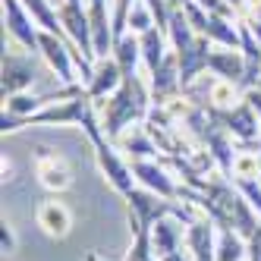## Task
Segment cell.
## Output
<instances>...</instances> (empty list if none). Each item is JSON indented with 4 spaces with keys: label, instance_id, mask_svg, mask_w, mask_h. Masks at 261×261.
<instances>
[{
    "label": "cell",
    "instance_id": "cell-13",
    "mask_svg": "<svg viewBox=\"0 0 261 261\" xmlns=\"http://www.w3.org/2000/svg\"><path fill=\"white\" fill-rule=\"evenodd\" d=\"M208 69L214 72V79H227L233 85H239L242 91L249 88L246 82V60H242V50L236 47H211V57H208Z\"/></svg>",
    "mask_w": 261,
    "mask_h": 261
},
{
    "label": "cell",
    "instance_id": "cell-33",
    "mask_svg": "<svg viewBox=\"0 0 261 261\" xmlns=\"http://www.w3.org/2000/svg\"><path fill=\"white\" fill-rule=\"evenodd\" d=\"M255 88H258V91H261V76H258V85H255Z\"/></svg>",
    "mask_w": 261,
    "mask_h": 261
},
{
    "label": "cell",
    "instance_id": "cell-18",
    "mask_svg": "<svg viewBox=\"0 0 261 261\" xmlns=\"http://www.w3.org/2000/svg\"><path fill=\"white\" fill-rule=\"evenodd\" d=\"M139 41H142V60H145L148 72H151V69H158V66L164 63V57L173 50L170 38H167V32H161V29H151V32L139 35Z\"/></svg>",
    "mask_w": 261,
    "mask_h": 261
},
{
    "label": "cell",
    "instance_id": "cell-7",
    "mask_svg": "<svg viewBox=\"0 0 261 261\" xmlns=\"http://www.w3.org/2000/svg\"><path fill=\"white\" fill-rule=\"evenodd\" d=\"M4 16H7V32L10 38L19 44L22 50L29 54H38V22H35V16L25 10L22 0H4Z\"/></svg>",
    "mask_w": 261,
    "mask_h": 261
},
{
    "label": "cell",
    "instance_id": "cell-12",
    "mask_svg": "<svg viewBox=\"0 0 261 261\" xmlns=\"http://www.w3.org/2000/svg\"><path fill=\"white\" fill-rule=\"evenodd\" d=\"M186 249L192 252V261H217V227L208 217L186 223Z\"/></svg>",
    "mask_w": 261,
    "mask_h": 261
},
{
    "label": "cell",
    "instance_id": "cell-35",
    "mask_svg": "<svg viewBox=\"0 0 261 261\" xmlns=\"http://www.w3.org/2000/svg\"><path fill=\"white\" fill-rule=\"evenodd\" d=\"M148 261H158V258H154V255H151V258H148Z\"/></svg>",
    "mask_w": 261,
    "mask_h": 261
},
{
    "label": "cell",
    "instance_id": "cell-22",
    "mask_svg": "<svg viewBox=\"0 0 261 261\" xmlns=\"http://www.w3.org/2000/svg\"><path fill=\"white\" fill-rule=\"evenodd\" d=\"M151 29H158V19H154L151 7H148V0H136L133 13H129V32L145 35V32H151Z\"/></svg>",
    "mask_w": 261,
    "mask_h": 261
},
{
    "label": "cell",
    "instance_id": "cell-5",
    "mask_svg": "<svg viewBox=\"0 0 261 261\" xmlns=\"http://www.w3.org/2000/svg\"><path fill=\"white\" fill-rule=\"evenodd\" d=\"M57 16L63 35L72 41V47L79 50V57L85 63L95 66V41H91V22H88V10H82V4H69V0H57Z\"/></svg>",
    "mask_w": 261,
    "mask_h": 261
},
{
    "label": "cell",
    "instance_id": "cell-31",
    "mask_svg": "<svg viewBox=\"0 0 261 261\" xmlns=\"http://www.w3.org/2000/svg\"><path fill=\"white\" fill-rule=\"evenodd\" d=\"M164 261H186V258H182V252H176V255H170V258H164Z\"/></svg>",
    "mask_w": 261,
    "mask_h": 261
},
{
    "label": "cell",
    "instance_id": "cell-34",
    "mask_svg": "<svg viewBox=\"0 0 261 261\" xmlns=\"http://www.w3.org/2000/svg\"><path fill=\"white\" fill-rule=\"evenodd\" d=\"M69 4H82V0H69Z\"/></svg>",
    "mask_w": 261,
    "mask_h": 261
},
{
    "label": "cell",
    "instance_id": "cell-11",
    "mask_svg": "<svg viewBox=\"0 0 261 261\" xmlns=\"http://www.w3.org/2000/svg\"><path fill=\"white\" fill-rule=\"evenodd\" d=\"M35 223L41 227V233L47 239H66L72 233V211L60 198H44L35 208Z\"/></svg>",
    "mask_w": 261,
    "mask_h": 261
},
{
    "label": "cell",
    "instance_id": "cell-2",
    "mask_svg": "<svg viewBox=\"0 0 261 261\" xmlns=\"http://www.w3.org/2000/svg\"><path fill=\"white\" fill-rule=\"evenodd\" d=\"M38 54L44 57L47 69L57 76L60 85H82L79 82V50L72 47L66 35H54V32H38Z\"/></svg>",
    "mask_w": 261,
    "mask_h": 261
},
{
    "label": "cell",
    "instance_id": "cell-25",
    "mask_svg": "<svg viewBox=\"0 0 261 261\" xmlns=\"http://www.w3.org/2000/svg\"><path fill=\"white\" fill-rule=\"evenodd\" d=\"M246 242H249V258L246 261H261V223H258V230Z\"/></svg>",
    "mask_w": 261,
    "mask_h": 261
},
{
    "label": "cell",
    "instance_id": "cell-29",
    "mask_svg": "<svg viewBox=\"0 0 261 261\" xmlns=\"http://www.w3.org/2000/svg\"><path fill=\"white\" fill-rule=\"evenodd\" d=\"M227 4H230V7H236V10H246L249 0H227Z\"/></svg>",
    "mask_w": 261,
    "mask_h": 261
},
{
    "label": "cell",
    "instance_id": "cell-20",
    "mask_svg": "<svg viewBox=\"0 0 261 261\" xmlns=\"http://www.w3.org/2000/svg\"><path fill=\"white\" fill-rule=\"evenodd\" d=\"M249 242L236 230H217V261H246Z\"/></svg>",
    "mask_w": 261,
    "mask_h": 261
},
{
    "label": "cell",
    "instance_id": "cell-3",
    "mask_svg": "<svg viewBox=\"0 0 261 261\" xmlns=\"http://www.w3.org/2000/svg\"><path fill=\"white\" fill-rule=\"evenodd\" d=\"M91 148H95V161H98V167H101V173H104V179L110 182V189H114L117 195H129L136 189V173H133V164H129L126 158H123V151L110 142V139H95L91 142Z\"/></svg>",
    "mask_w": 261,
    "mask_h": 261
},
{
    "label": "cell",
    "instance_id": "cell-9",
    "mask_svg": "<svg viewBox=\"0 0 261 261\" xmlns=\"http://www.w3.org/2000/svg\"><path fill=\"white\" fill-rule=\"evenodd\" d=\"M214 114L230 129V136L236 142H258L261 139V120H258V114L252 110V104L246 98H242L233 110H214Z\"/></svg>",
    "mask_w": 261,
    "mask_h": 261
},
{
    "label": "cell",
    "instance_id": "cell-28",
    "mask_svg": "<svg viewBox=\"0 0 261 261\" xmlns=\"http://www.w3.org/2000/svg\"><path fill=\"white\" fill-rule=\"evenodd\" d=\"M16 176H13V161L10 158H4V182H13Z\"/></svg>",
    "mask_w": 261,
    "mask_h": 261
},
{
    "label": "cell",
    "instance_id": "cell-16",
    "mask_svg": "<svg viewBox=\"0 0 261 261\" xmlns=\"http://www.w3.org/2000/svg\"><path fill=\"white\" fill-rule=\"evenodd\" d=\"M110 57L117 60V66L123 69V76L126 79H133V76H139V60H142V41H139V35L136 32H126L123 38H117L114 41V54Z\"/></svg>",
    "mask_w": 261,
    "mask_h": 261
},
{
    "label": "cell",
    "instance_id": "cell-10",
    "mask_svg": "<svg viewBox=\"0 0 261 261\" xmlns=\"http://www.w3.org/2000/svg\"><path fill=\"white\" fill-rule=\"evenodd\" d=\"M123 82H126V76L117 66V60L114 57H101V60H95V72H91V79L85 85V95L95 101V107H101Z\"/></svg>",
    "mask_w": 261,
    "mask_h": 261
},
{
    "label": "cell",
    "instance_id": "cell-30",
    "mask_svg": "<svg viewBox=\"0 0 261 261\" xmlns=\"http://www.w3.org/2000/svg\"><path fill=\"white\" fill-rule=\"evenodd\" d=\"M85 261H104V258H101V255H95V252H88V255H85Z\"/></svg>",
    "mask_w": 261,
    "mask_h": 261
},
{
    "label": "cell",
    "instance_id": "cell-4",
    "mask_svg": "<svg viewBox=\"0 0 261 261\" xmlns=\"http://www.w3.org/2000/svg\"><path fill=\"white\" fill-rule=\"evenodd\" d=\"M32 170L38 176V182L47 192L60 195L66 189H72V164L50 145H35L32 151Z\"/></svg>",
    "mask_w": 261,
    "mask_h": 261
},
{
    "label": "cell",
    "instance_id": "cell-1",
    "mask_svg": "<svg viewBox=\"0 0 261 261\" xmlns=\"http://www.w3.org/2000/svg\"><path fill=\"white\" fill-rule=\"evenodd\" d=\"M148 110H151V88H145L139 76L126 79L114 95H110L101 107H98V117H101V133L110 142H120L123 133H129L133 126H142Z\"/></svg>",
    "mask_w": 261,
    "mask_h": 261
},
{
    "label": "cell",
    "instance_id": "cell-21",
    "mask_svg": "<svg viewBox=\"0 0 261 261\" xmlns=\"http://www.w3.org/2000/svg\"><path fill=\"white\" fill-rule=\"evenodd\" d=\"M25 10L35 16L38 29L44 32H54V35H63V25H60V16H57V7H50V0H22Z\"/></svg>",
    "mask_w": 261,
    "mask_h": 261
},
{
    "label": "cell",
    "instance_id": "cell-27",
    "mask_svg": "<svg viewBox=\"0 0 261 261\" xmlns=\"http://www.w3.org/2000/svg\"><path fill=\"white\" fill-rule=\"evenodd\" d=\"M246 10H252L255 22H261V0H249V4H246Z\"/></svg>",
    "mask_w": 261,
    "mask_h": 261
},
{
    "label": "cell",
    "instance_id": "cell-24",
    "mask_svg": "<svg viewBox=\"0 0 261 261\" xmlns=\"http://www.w3.org/2000/svg\"><path fill=\"white\" fill-rule=\"evenodd\" d=\"M0 249H4V255L16 252V233H13V227H10V220L0 223Z\"/></svg>",
    "mask_w": 261,
    "mask_h": 261
},
{
    "label": "cell",
    "instance_id": "cell-14",
    "mask_svg": "<svg viewBox=\"0 0 261 261\" xmlns=\"http://www.w3.org/2000/svg\"><path fill=\"white\" fill-rule=\"evenodd\" d=\"M179 223H182L179 217H161L151 227V252H154L158 261H164V258H170V255L179 252V242L186 239V233L179 230Z\"/></svg>",
    "mask_w": 261,
    "mask_h": 261
},
{
    "label": "cell",
    "instance_id": "cell-6",
    "mask_svg": "<svg viewBox=\"0 0 261 261\" xmlns=\"http://www.w3.org/2000/svg\"><path fill=\"white\" fill-rule=\"evenodd\" d=\"M133 164V173H136V182L142 189H151L158 192L161 198H170V201H179V182L170 176L164 161H154V158H139V161H129Z\"/></svg>",
    "mask_w": 261,
    "mask_h": 261
},
{
    "label": "cell",
    "instance_id": "cell-26",
    "mask_svg": "<svg viewBox=\"0 0 261 261\" xmlns=\"http://www.w3.org/2000/svg\"><path fill=\"white\" fill-rule=\"evenodd\" d=\"M242 98H246V101L252 104V110H255V114H258V120H261V91H258V88H249Z\"/></svg>",
    "mask_w": 261,
    "mask_h": 261
},
{
    "label": "cell",
    "instance_id": "cell-17",
    "mask_svg": "<svg viewBox=\"0 0 261 261\" xmlns=\"http://www.w3.org/2000/svg\"><path fill=\"white\" fill-rule=\"evenodd\" d=\"M114 145L120 148V151L129 154V161H139V158H158V145H154L151 136H148L145 123H142V126H133L129 133H123L120 142H114Z\"/></svg>",
    "mask_w": 261,
    "mask_h": 261
},
{
    "label": "cell",
    "instance_id": "cell-19",
    "mask_svg": "<svg viewBox=\"0 0 261 261\" xmlns=\"http://www.w3.org/2000/svg\"><path fill=\"white\" fill-rule=\"evenodd\" d=\"M242 95H246V91H242L239 85H233L227 79H214L208 85V107L211 110H233L242 101Z\"/></svg>",
    "mask_w": 261,
    "mask_h": 261
},
{
    "label": "cell",
    "instance_id": "cell-8",
    "mask_svg": "<svg viewBox=\"0 0 261 261\" xmlns=\"http://www.w3.org/2000/svg\"><path fill=\"white\" fill-rule=\"evenodd\" d=\"M38 79V66H35L32 54H19V50H4V98H13L19 91L32 88V82Z\"/></svg>",
    "mask_w": 261,
    "mask_h": 261
},
{
    "label": "cell",
    "instance_id": "cell-15",
    "mask_svg": "<svg viewBox=\"0 0 261 261\" xmlns=\"http://www.w3.org/2000/svg\"><path fill=\"white\" fill-rule=\"evenodd\" d=\"M201 35L217 47H236L239 50V19H230V16H220V13H208V25L201 29Z\"/></svg>",
    "mask_w": 261,
    "mask_h": 261
},
{
    "label": "cell",
    "instance_id": "cell-23",
    "mask_svg": "<svg viewBox=\"0 0 261 261\" xmlns=\"http://www.w3.org/2000/svg\"><path fill=\"white\" fill-rule=\"evenodd\" d=\"M136 0H114L110 4V19H114V41L129 32V13H133Z\"/></svg>",
    "mask_w": 261,
    "mask_h": 261
},
{
    "label": "cell",
    "instance_id": "cell-32",
    "mask_svg": "<svg viewBox=\"0 0 261 261\" xmlns=\"http://www.w3.org/2000/svg\"><path fill=\"white\" fill-rule=\"evenodd\" d=\"M255 25V32H258V38H261V22H252Z\"/></svg>",
    "mask_w": 261,
    "mask_h": 261
}]
</instances>
